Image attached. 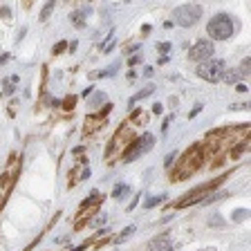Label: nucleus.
<instances>
[{
	"label": "nucleus",
	"instance_id": "15",
	"mask_svg": "<svg viewBox=\"0 0 251 251\" xmlns=\"http://www.w3.org/2000/svg\"><path fill=\"white\" fill-rule=\"evenodd\" d=\"M132 231H135V226H128V229H126V231H124V233H121V235H119V238H117V242H124V240H126V238H128V235H130V233H132Z\"/></svg>",
	"mask_w": 251,
	"mask_h": 251
},
{
	"label": "nucleus",
	"instance_id": "17",
	"mask_svg": "<svg viewBox=\"0 0 251 251\" xmlns=\"http://www.w3.org/2000/svg\"><path fill=\"white\" fill-rule=\"evenodd\" d=\"M159 52H171V43H162V45H159Z\"/></svg>",
	"mask_w": 251,
	"mask_h": 251
},
{
	"label": "nucleus",
	"instance_id": "18",
	"mask_svg": "<svg viewBox=\"0 0 251 251\" xmlns=\"http://www.w3.org/2000/svg\"><path fill=\"white\" fill-rule=\"evenodd\" d=\"M200 110H202V105H200V103H198V105H195V108H193V110H191V115H188V117H191V119H193V117H195V115H198Z\"/></svg>",
	"mask_w": 251,
	"mask_h": 251
},
{
	"label": "nucleus",
	"instance_id": "23",
	"mask_svg": "<svg viewBox=\"0 0 251 251\" xmlns=\"http://www.w3.org/2000/svg\"><path fill=\"white\" fill-rule=\"evenodd\" d=\"M139 61H141V56H132L128 63H130V65H137V63H139Z\"/></svg>",
	"mask_w": 251,
	"mask_h": 251
},
{
	"label": "nucleus",
	"instance_id": "24",
	"mask_svg": "<svg viewBox=\"0 0 251 251\" xmlns=\"http://www.w3.org/2000/svg\"><path fill=\"white\" fill-rule=\"evenodd\" d=\"M159 251H175L173 247H164V249H159Z\"/></svg>",
	"mask_w": 251,
	"mask_h": 251
},
{
	"label": "nucleus",
	"instance_id": "21",
	"mask_svg": "<svg viewBox=\"0 0 251 251\" xmlns=\"http://www.w3.org/2000/svg\"><path fill=\"white\" fill-rule=\"evenodd\" d=\"M152 112H155V115H159V112H162V103H155V105H152Z\"/></svg>",
	"mask_w": 251,
	"mask_h": 251
},
{
	"label": "nucleus",
	"instance_id": "8",
	"mask_svg": "<svg viewBox=\"0 0 251 251\" xmlns=\"http://www.w3.org/2000/svg\"><path fill=\"white\" fill-rule=\"evenodd\" d=\"M85 16H88V9H78L72 14V23L76 27H83L85 25Z\"/></svg>",
	"mask_w": 251,
	"mask_h": 251
},
{
	"label": "nucleus",
	"instance_id": "3",
	"mask_svg": "<svg viewBox=\"0 0 251 251\" xmlns=\"http://www.w3.org/2000/svg\"><path fill=\"white\" fill-rule=\"evenodd\" d=\"M225 61H220V58H206L198 65V76L204 78V81H209V83H218L220 78H222V72H225Z\"/></svg>",
	"mask_w": 251,
	"mask_h": 251
},
{
	"label": "nucleus",
	"instance_id": "12",
	"mask_svg": "<svg viewBox=\"0 0 251 251\" xmlns=\"http://www.w3.org/2000/svg\"><path fill=\"white\" fill-rule=\"evenodd\" d=\"M128 191H130V188L126 186V184H119V186L115 188V193H112V198H115V200H121L124 195H128Z\"/></svg>",
	"mask_w": 251,
	"mask_h": 251
},
{
	"label": "nucleus",
	"instance_id": "13",
	"mask_svg": "<svg viewBox=\"0 0 251 251\" xmlns=\"http://www.w3.org/2000/svg\"><path fill=\"white\" fill-rule=\"evenodd\" d=\"M52 9H54V0H50V2L43 7V11H41V21H47V18H50V14H52Z\"/></svg>",
	"mask_w": 251,
	"mask_h": 251
},
{
	"label": "nucleus",
	"instance_id": "14",
	"mask_svg": "<svg viewBox=\"0 0 251 251\" xmlns=\"http://www.w3.org/2000/svg\"><path fill=\"white\" fill-rule=\"evenodd\" d=\"M16 81H18L16 76H11L9 81H7V85H5V94H14V83H16Z\"/></svg>",
	"mask_w": 251,
	"mask_h": 251
},
{
	"label": "nucleus",
	"instance_id": "9",
	"mask_svg": "<svg viewBox=\"0 0 251 251\" xmlns=\"http://www.w3.org/2000/svg\"><path fill=\"white\" fill-rule=\"evenodd\" d=\"M249 70H251V58L247 56L245 61H242V65H240V68H238V72H240V76H242V78H247V76H249V74H251Z\"/></svg>",
	"mask_w": 251,
	"mask_h": 251
},
{
	"label": "nucleus",
	"instance_id": "20",
	"mask_svg": "<svg viewBox=\"0 0 251 251\" xmlns=\"http://www.w3.org/2000/svg\"><path fill=\"white\" fill-rule=\"evenodd\" d=\"M247 218V211H238V213H235V220H245Z\"/></svg>",
	"mask_w": 251,
	"mask_h": 251
},
{
	"label": "nucleus",
	"instance_id": "22",
	"mask_svg": "<svg viewBox=\"0 0 251 251\" xmlns=\"http://www.w3.org/2000/svg\"><path fill=\"white\" fill-rule=\"evenodd\" d=\"M173 159H175V152H171V155L166 157V166H171V164H173Z\"/></svg>",
	"mask_w": 251,
	"mask_h": 251
},
{
	"label": "nucleus",
	"instance_id": "19",
	"mask_svg": "<svg viewBox=\"0 0 251 251\" xmlns=\"http://www.w3.org/2000/svg\"><path fill=\"white\" fill-rule=\"evenodd\" d=\"M0 16H5V18H9V16H11L9 7H2V9H0Z\"/></svg>",
	"mask_w": 251,
	"mask_h": 251
},
{
	"label": "nucleus",
	"instance_id": "25",
	"mask_svg": "<svg viewBox=\"0 0 251 251\" xmlns=\"http://www.w3.org/2000/svg\"><path fill=\"white\" fill-rule=\"evenodd\" d=\"M206 251H211V249H206Z\"/></svg>",
	"mask_w": 251,
	"mask_h": 251
},
{
	"label": "nucleus",
	"instance_id": "6",
	"mask_svg": "<svg viewBox=\"0 0 251 251\" xmlns=\"http://www.w3.org/2000/svg\"><path fill=\"white\" fill-rule=\"evenodd\" d=\"M164 247H171V238H168V235H157V238H152V240L148 242V251H159V249H164Z\"/></svg>",
	"mask_w": 251,
	"mask_h": 251
},
{
	"label": "nucleus",
	"instance_id": "2",
	"mask_svg": "<svg viewBox=\"0 0 251 251\" xmlns=\"http://www.w3.org/2000/svg\"><path fill=\"white\" fill-rule=\"evenodd\" d=\"M173 18L179 27H193L202 18V7L195 5V2H188V5H182L173 11Z\"/></svg>",
	"mask_w": 251,
	"mask_h": 251
},
{
	"label": "nucleus",
	"instance_id": "7",
	"mask_svg": "<svg viewBox=\"0 0 251 251\" xmlns=\"http://www.w3.org/2000/svg\"><path fill=\"white\" fill-rule=\"evenodd\" d=\"M240 72H238V70H225V72H222V78H220V81H225V83H229V85H238L240 83Z\"/></svg>",
	"mask_w": 251,
	"mask_h": 251
},
{
	"label": "nucleus",
	"instance_id": "1",
	"mask_svg": "<svg viewBox=\"0 0 251 251\" xmlns=\"http://www.w3.org/2000/svg\"><path fill=\"white\" fill-rule=\"evenodd\" d=\"M206 31H209L211 41H226V38L233 36L235 23L231 21V16L218 14V16H213V18L209 21V25H206Z\"/></svg>",
	"mask_w": 251,
	"mask_h": 251
},
{
	"label": "nucleus",
	"instance_id": "10",
	"mask_svg": "<svg viewBox=\"0 0 251 251\" xmlns=\"http://www.w3.org/2000/svg\"><path fill=\"white\" fill-rule=\"evenodd\" d=\"M164 198H166V195H152L151 200H146V202H144V209H152V206H157L159 202H164Z\"/></svg>",
	"mask_w": 251,
	"mask_h": 251
},
{
	"label": "nucleus",
	"instance_id": "5",
	"mask_svg": "<svg viewBox=\"0 0 251 251\" xmlns=\"http://www.w3.org/2000/svg\"><path fill=\"white\" fill-rule=\"evenodd\" d=\"M215 50H213V43L211 41H198L193 47H191V52H188V58L191 61H206V58H213Z\"/></svg>",
	"mask_w": 251,
	"mask_h": 251
},
{
	"label": "nucleus",
	"instance_id": "4",
	"mask_svg": "<svg viewBox=\"0 0 251 251\" xmlns=\"http://www.w3.org/2000/svg\"><path fill=\"white\" fill-rule=\"evenodd\" d=\"M152 141H155V139H152L151 132H146L144 137H139V139H137L135 144H132L130 151H128V152L124 155V162L128 164V162H132V159H137V157H141L144 152H148V151L152 148Z\"/></svg>",
	"mask_w": 251,
	"mask_h": 251
},
{
	"label": "nucleus",
	"instance_id": "16",
	"mask_svg": "<svg viewBox=\"0 0 251 251\" xmlns=\"http://www.w3.org/2000/svg\"><path fill=\"white\" fill-rule=\"evenodd\" d=\"M65 47H68V43H65V41H61V43H58V45H56V47H54V50H52V52H54V54H58V52H63Z\"/></svg>",
	"mask_w": 251,
	"mask_h": 251
},
{
	"label": "nucleus",
	"instance_id": "11",
	"mask_svg": "<svg viewBox=\"0 0 251 251\" xmlns=\"http://www.w3.org/2000/svg\"><path fill=\"white\" fill-rule=\"evenodd\" d=\"M152 92H155V85H146V88L141 90L137 97H132V103H135V101H139V99H144V97H151Z\"/></svg>",
	"mask_w": 251,
	"mask_h": 251
}]
</instances>
